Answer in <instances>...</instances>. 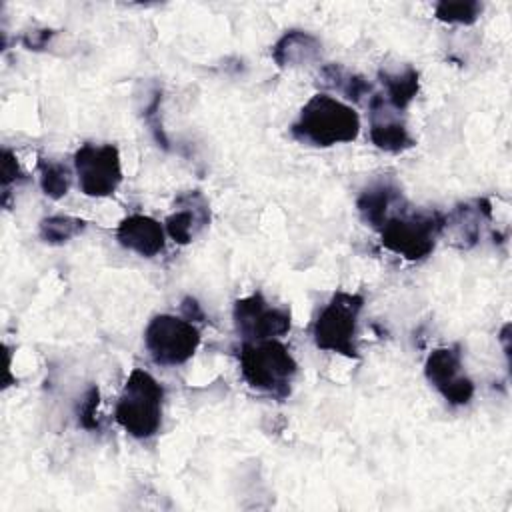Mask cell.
Masks as SVG:
<instances>
[{
    "label": "cell",
    "instance_id": "1",
    "mask_svg": "<svg viewBox=\"0 0 512 512\" xmlns=\"http://www.w3.org/2000/svg\"><path fill=\"white\" fill-rule=\"evenodd\" d=\"M358 132V112L330 94H314L302 106L296 122L290 126L294 140L316 148L352 142L356 140Z\"/></svg>",
    "mask_w": 512,
    "mask_h": 512
},
{
    "label": "cell",
    "instance_id": "19",
    "mask_svg": "<svg viewBox=\"0 0 512 512\" xmlns=\"http://www.w3.org/2000/svg\"><path fill=\"white\" fill-rule=\"evenodd\" d=\"M86 230V222L74 216L56 214L40 222V238L48 244H64Z\"/></svg>",
    "mask_w": 512,
    "mask_h": 512
},
{
    "label": "cell",
    "instance_id": "2",
    "mask_svg": "<svg viewBox=\"0 0 512 512\" xmlns=\"http://www.w3.org/2000/svg\"><path fill=\"white\" fill-rule=\"evenodd\" d=\"M240 374L254 388L284 400L292 390L298 364L290 350L276 338L244 340L238 350Z\"/></svg>",
    "mask_w": 512,
    "mask_h": 512
},
{
    "label": "cell",
    "instance_id": "18",
    "mask_svg": "<svg viewBox=\"0 0 512 512\" xmlns=\"http://www.w3.org/2000/svg\"><path fill=\"white\" fill-rule=\"evenodd\" d=\"M38 176H40V188L48 198L60 200L62 196L68 194L72 184V174L66 164L50 158H38Z\"/></svg>",
    "mask_w": 512,
    "mask_h": 512
},
{
    "label": "cell",
    "instance_id": "20",
    "mask_svg": "<svg viewBox=\"0 0 512 512\" xmlns=\"http://www.w3.org/2000/svg\"><path fill=\"white\" fill-rule=\"evenodd\" d=\"M482 12V4L474 0H458V2H448L442 0L436 4L434 14L438 20L448 22V24H472L478 20Z\"/></svg>",
    "mask_w": 512,
    "mask_h": 512
},
{
    "label": "cell",
    "instance_id": "10",
    "mask_svg": "<svg viewBox=\"0 0 512 512\" xmlns=\"http://www.w3.org/2000/svg\"><path fill=\"white\" fill-rule=\"evenodd\" d=\"M370 110V140L376 148L386 152H404L414 146V138L410 136L404 120H400V112L388 106V102L380 94H372L368 102Z\"/></svg>",
    "mask_w": 512,
    "mask_h": 512
},
{
    "label": "cell",
    "instance_id": "14",
    "mask_svg": "<svg viewBox=\"0 0 512 512\" xmlns=\"http://www.w3.org/2000/svg\"><path fill=\"white\" fill-rule=\"evenodd\" d=\"M400 202H402L400 188L392 180L380 178V180L368 184L360 192V196L356 200V208L366 224L380 230L382 224L388 220V212Z\"/></svg>",
    "mask_w": 512,
    "mask_h": 512
},
{
    "label": "cell",
    "instance_id": "9",
    "mask_svg": "<svg viewBox=\"0 0 512 512\" xmlns=\"http://www.w3.org/2000/svg\"><path fill=\"white\" fill-rule=\"evenodd\" d=\"M428 382L454 406L468 404L474 396V382L464 374L458 346H442L430 352L424 364Z\"/></svg>",
    "mask_w": 512,
    "mask_h": 512
},
{
    "label": "cell",
    "instance_id": "24",
    "mask_svg": "<svg viewBox=\"0 0 512 512\" xmlns=\"http://www.w3.org/2000/svg\"><path fill=\"white\" fill-rule=\"evenodd\" d=\"M180 308H182V314H184L186 320H190V322L192 320H204V312L200 310V306L194 298H184Z\"/></svg>",
    "mask_w": 512,
    "mask_h": 512
},
{
    "label": "cell",
    "instance_id": "17",
    "mask_svg": "<svg viewBox=\"0 0 512 512\" xmlns=\"http://www.w3.org/2000/svg\"><path fill=\"white\" fill-rule=\"evenodd\" d=\"M320 78H322L324 86H328L332 90H338L340 94H344L352 102H362L366 96L372 98V94H374L372 84L368 80H364L358 74H352V72L344 70L338 64L324 66L320 70Z\"/></svg>",
    "mask_w": 512,
    "mask_h": 512
},
{
    "label": "cell",
    "instance_id": "3",
    "mask_svg": "<svg viewBox=\"0 0 512 512\" xmlns=\"http://www.w3.org/2000/svg\"><path fill=\"white\" fill-rule=\"evenodd\" d=\"M162 404L164 386L146 370L134 368L120 392L114 418L132 438L148 440L162 426Z\"/></svg>",
    "mask_w": 512,
    "mask_h": 512
},
{
    "label": "cell",
    "instance_id": "7",
    "mask_svg": "<svg viewBox=\"0 0 512 512\" xmlns=\"http://www.w3.org/2000/svg\"><path fill=\"white\" fill-rule=\"evenodd\" d=\"M78 186L86 196H112L122 182L120 152L114 144H82L74 154Z\"/></svg>",
    "mask_w": 512,
    "mask_h": 512
},
{
    "label": "cell",
    "instance_id": "8",
    "mask_svg": "<svg viewBox=\"0 0 512 512\" xmlns=\"http://www.w3.org/2000/svg\"><path fill=\"white\" fill-rule=\"evenodd\" d=\"M232 318L242 340L278 338L290 330V312L272 306L260 292L236 300Z\"/></svg>",
    "mask_w": 512,
    "mask_h": 512
},
{
    "label": "cell",
    "instance_id": "12",
    "mask_svg": "<svg viewBox=\"0 0 512 512\" xmlns=\"http://www.w3.org/2000/svg\"><path fill=\"white\" fill-rule=\"evenodd\" d=\"M116 240L126 250H132L144 258H152L164 250L166 230L158 220L150 216L130 214L120 220L116 228Z\"/></svg>",
    "mask_w": 512,
    "mask_h": 512
},
{
    "label": "cell",
    "instance_id": "22",
    "mask_svg": "<svg viewBox=\"0 0 512 512\" xmlns=\"http://www.w3.org/2000/svg\"><path fill=\"white\" fill-rule=\"evenodd\" d=\"M20 180H24V172L20 170L18 158L12 150L4 148L2 150V188H4V194H8V186L12 182H20Z\"/></svg>",
    "mask_w": 512,
    "mask_h": 512
},
{
    "label": "cell",
    "instance_id": "5",
    "mask_svg": "<svg viewBox=\"0 0 512 512\" xmlns=\"http://www.w3.org/2000/svg\"><path fill=\"white\" fill-rule=\"evenodd\" d=\"M444 216L438 212H406L390 216L380 232V242L390 252L406 260H422L432 254L442 234Z\"/></svg>",
    "mask_w": 512,
    "mask_h": 512
},
{
    "label": "cell",
    "instance_id": "15",
    "mask_svg": "<svg viewBox=\"0 0 512 512\" xmlns=\"http://www.w3.org/2000/svg\"><path fill=\"white\" fill-rule=\"evenodd\" d=\"M322 52V42L304 30H288L272 46V58L278 66H304Z\"/></svg>",
    "mask_w": 512,
    "mask_h": 512
},
{
    "label": "cell",
    "instance_id": "11",
    "mask_svg": "<svg viewBox=\"0 0 512 512\" xmlns=\"http://www.w3.org/2000/svg\"><path fill=\"white\" fill-rule=\"evenodd\" d=\"M174 212L166 218V234L178 242H192L210 222V208L200 190H190L176 198Z\"/></svg>",
    "mask_w": 512,
    "mask_h": 512
},
{
    "label": "cell",
    "instance_id": "21",
    "mask_svg": "<svg viewBox=\"0 0 512 512\" xmlns=\"http://www.w3.org/2000/svg\"><path fill=\"white\" fill-rule=\"evenodd\" d=\"M98 404H100V392L98 386H90L78 408H76V416H78V424L86 430H98L100 428V420H98Z\"/></svg>",
    "mask_w": 512,
    "mask_h": 512
},
{
    "label": "cell",
    "instance_id": "6",
    "mask_svg": "<svg viewBox=\"0 0 512 512\" xmlns=\"http://www.w3.org/2000/svg\"><path fill=\"white\" fill-rule=\"evenodd\" d=\"M144 346L160 366L188 362L200 346V330L186 318L172 314L154 316L144 330Z\"/></svg>",
    "mask_w": 512,
    "mask_h": 512
},
{
    "label": "cell",
    "instance_id": "4",
    "mask_svg": "<svg viewBox=\"0 0 512 512\" xmlns=\"http://www.w3.org/2000/svg\"><path fill=\"white\" fill-rule=\"evenodd\" d=\"M362 306L364 298L360 294L336 292L314 320V344L326 352H336L346 358H358L356 334Z\"/></svg>",
    "mask_w": 512,
    "mask_h": 512
},
{
    "label": "cell",
    "instance_id": "23",
    "mask_svg": "<svg viewBox=\"0 0 512 512\" xmlns=\"http://www.w3.org/2000/svg\"><path fill=\"white\" fill-rule=\"evenodd\" d=\"M54 36L52 30H34V32H26L22 42L28 50H40L46 46V42Z\"/></svg>",
    "mask_w": 512,
    "mask_h": 512
},
{
    "label": "cell",
    "instance_id": "16",
    "mask_svg": "<svg viewBox=\"0 0 512 512\" xmlns=\"http://www.w3.org/2000/svg\"><path fill=\"white\" fill-rule=\"evenodd\" d=\"M380 84L384 86V94H380L388 106L394 110L402 112L408 108V104L416 98L418 94V72L410 66L398 72H380L378 74Z\"/></svg>",
    "mask_w": 512,
    "mask_h": 512
},
{
    "label": "cell",
    "instance_id": "13",
    "mask_svg": "<svg viewBox=\"0 0 512 512\" xmlns=\"http://www.w3.org/2000/svg\"><path fill=\"white\" fill-rule=\"evenodd\" d=\"M490 216V202L486 198L464 202L456 206L448 216H444L442 232H448L456 246L470 248L478 242L482 222L490 220Z\"/></svg>",
    "mask_w": 512,
    "mask_h": 512
}]
</instances>
